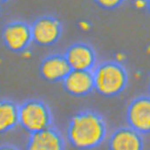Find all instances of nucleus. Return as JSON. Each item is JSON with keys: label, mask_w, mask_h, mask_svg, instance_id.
Listing matches in <instances>:
<instances>
[{"label": "nucleus", "mask_w": 150, "mask_h": 150, "mask_svg": "<svg viewBox=\"0 0 150 150\" xmlns=\"http://www.w3.org/2000/svg\"><path fill=\"white\" fill-rule=\"evenodd\" d=\"M108 147L112 150H141L144 147L142 134L131 128L116 129L109 138Z\"/></svg>", "instance_id": "9b49d317"}, {"label": "nucleus", "mask_w": 150, "mask_h": 150, "mask_svg": "<svg viewBox=\"0 0 150 150\" xmlns=\"http://www.w3.org/2000/svg\"><path fill=\"white\" fill-rule=\"evenodd\" d=\"M71 70L64 55L61 54H51L45 57L39 65L41 78L49 83L62 82Z\"/></svg>", "instance_id": "1a4fd4ad"}, {"label": "nucleus", "mask_w": 150, "mask_h": 150, "mask_svg": "<svg viewBox=\"0 0 150 150\" xmlns=\"http://www.w3.org/2000/svg\"><path fill=\"white\" fill-rule=\"evenodd\" d=\"M50 109L42 100L29 99L19 105V125L31 134L52 125Z\"/></svg>", "instance_id": "7ed1b4c3"}, {"label": "nucleus", "mask_w": 150, "mask_h": 150, "mask_svg": "<svg viewBox=\"0 0 150 150\" xmlns=\"http://www.w3.org/2000/svg\"><path fill=\"white\" fill-rule=\"evenodd\" d=\"M94 2L103 10L112 11L119 8L125 2V0H94Z\"/></svg>", "instance_id": "ddd939ff"}, {"label": "nucleus", "mask_w": 150, "mask_h": 150, "mask_svg": "<svg viewBox=\"0 0 150 150\" xmlns=\"http://www.w3.org/2000/svg\"><path fill=\"white\" fill-rule=\"evenodd\" d=\"M107 137V125L97 112L86 110L76 113L70 119L67 139L78 149H93L101 146Z\"/></svg>", "instance_id": "f257e3e1"}, {"label": "nucleus", "mask_w": 150, "mask_h": 150, "mask_svg": "<svg viewBox=\"0 0 150 150\" xmlns=\"http://www.w3.org/2000/svg\"><path fill=\"white\" fill-rule=\"evenodd\" d=\"M33 42L41 47H50L62 35V23L52 15L38 17L31 25Z\"/></svg>", "instance_id": "20e7f679"}, {"label": "nucleus", "mask_w": 150, "mask_h": 150, "mask_svg": "<svg viewBox=\"0 0 150 150\" xmlns=\"http://www.w3.org/2000/svg\"><path fill=\"white\" fill-rule=\"evenodd\" d=\"M64 91L74 97H84L95 90L92 71L71 70L61 82Z\"/></svg>", "instance_id": "6e6552de"}, {"label": "nucleus", "mask_w": 150, "mask_h": 150, "mask_svg": "<svg viewBox=\"0 0 150 150\" xmlns=\"http://www.w3.org/2000/svg\"><path fill=\"white\" fill-rule=\"evenodd\" d=\"M148 90H149V94H150V80H149V84H148Z\"/></svg>", "instance_id": "dca6fc26"}, {"label": "nucleus", "mask_w": 150, "mask_h": 150, "mask_svg": "<svg viewBox=\"0 0 150 150\" xmlns=\"http://www.w3.org/2000/svg\"><path fill=\"white\" fill-rule=\"evenodd\" d=\"M2 40L8 50L15 53L23 52L33 42L31 26L21 21H11L2 30Z\"/></svg>", "instance_id": "39448f33"}, {"label": "nucleus", "mask_w": 150, "mask_h": 150, "mask_svg": "<svg viewBox=\"0 0 150 150\" xmlns=\"http://www.w3.org/2000/svg\"><path fill=\"white\" fill-rule=\"evenodd\" d=\"M19 125V105L11 100H0V134L6 133Z\"/></svg>", "instance_id": "f8f14e48"}, {"label": "nucleus", "mask_w": 150, "mask_h": 150, "mask_svg": "<svg viewBox=\"0 0 150 150\" xmlns=\"http://www.w3.org/2000/svg\"><path fill=\"white\" fill-rule=\"evenodd\" d=\"M126 122L142 135L150 133V96H140L131 101L126 109Z\"/></svg>", "instance_id": "423d86ee"}, {"label": "nucleus", "mask_w": 150, "mask_h": 150, "mask_svg": "<svg viewBox=\"0 0 150 150\" xmlns=\"http://www.w3.org/2000/svg\"><path fill=\"white\" fill-rule=\"evenodd\" d=\"M145 5H146V8L147 12L150 14V0H145Z\"/></svg>", "instance_id": "4468645a"}, {"label": "nucleus", "mask_w": 150, "mask_h": 150, "mask_svg": "<svg viewBox=\"0 0 150 150\" xmlns=\"http://www.w3.org/2000/svg\"><path fill=\"white\" fill-rule=\"evenodd\" d=\"M64 55L71 70L93 71L96 65V50L86 42H76L70 45Z\"/></svg>", "instance_id": "0eeeda50"}, {"label": "nucleus", "mask_w": 150, "mask_h": 150, "mask_svg": "<svg viewBox=\"0 0 150 150\" xmlns=\"http://www.w3.org/2000/svg\"><path fill=\"white\" fill-rule=\"evenodd\" d=\"M10 0H0V5H4L7 2H9Z\"/></svg>", "instance_id": "2eb2a0df"}, {"label": "nucleus", "mask_w": 150, "mask_h": 150, "mask_svg": "<svg viewBox=\"0 0 150 150\" xmlns=\"http://www.w3.org/2000/svg\"><path fill=\"white\" fill-rule=\"evenodd\" d=\"M95 90L102 96L111 98L122 94L128 84L125 67L117 61H104L93 69Z\"/></svg>", "instance_id": "f03ea898"}, {"label": "nucleus", "mask_w": 150, "mask_h": 150, "mask_svg": "<svg viewBox=\"0 0 150 150\" xmlns=\"http://www.w3.org/2000/svg\"><path fill=\"white\" fill-rule=\"evenodd\" d=\"M27 148L29 150H63L65 141L59 131L53 125L31 133Z\"/></svg>", "instance_id": "9d476101"}]
</instances>
